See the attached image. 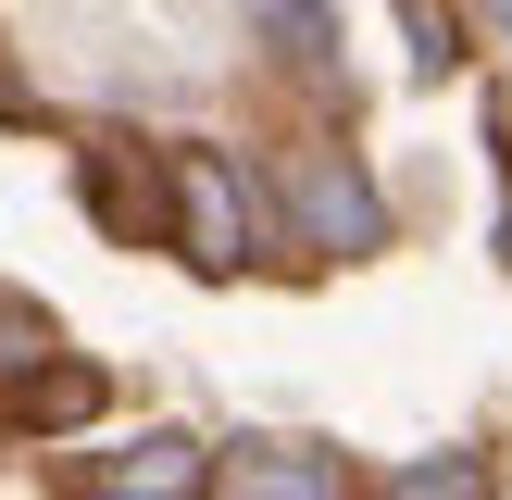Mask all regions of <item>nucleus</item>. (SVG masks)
I'll use <instances>...</instances> for the list:
<instances>
[{"instance_id": "f257e3e1", "label": "nucleus", "mask_w": 512, "mask_h": 500, "mask_svg": "<svg viewBox=\"0 0 512 500\" xmlns=\"http://www.w3.org/2000/svg\"><path fill=\"white\" fill-rule=\"evenodd\" d=\"M163 175H175V250H188L200 275H238L250 263V225H263V188H250L213 138H175Z\"/></svg>"}, {"instance_id": "f03ea898", "label": "nucleus", "mask_w": 512, "mask_h": 500, "mask_svg": "<svg viewBox=\"0 0 512 500\" xmlns=\"http://www.w3.org/2000/svg\"><path fill=\"white\" fill-rule=\"evenodd\" d=\"M213 475H225V450H213V438H188V425H150V438L75 450L63 488H75V500H213Z\"/></svg>"}, {"instance_id": "7ed1b4c3", "label": "nucleus", "mask_w": 512, "mask_h": 500, "mask_svg": "<svg viewBox=\"0 0 512 500\" xmlns=\"http://www.w3.org/2000/svg\"><path fill=\"white\" fill-rule=\"evenodd\" d=\"M288 238L300 250H375L388 238V200L350 150H288Z\"/></svg>"}, {"instance_id": "20e7f679", "label": "nucleus", "mask_w": 512, "mask_h": 500, "mask_svg": "<svg viewBox=\"0 0 512 500\" xmlns=\"http://www.w3.org/2000/svg\"><path fill=\"white\" fill-rule=\"evenodd\" d=\"M75 188H88V213L113 225L125 250H150V238H175V175L150 163V150H125V138H100V150H75Z\"/></svg>"}, {"instance_id": "39448f33", "label": "nucleus", "mask_w": 512, "mask_h": 500, "mask_svg": "<svg viewBox=\"0 0 512 500\" xmlns=\"http://www.w3.org/2000/svg\"><path fill=\"white\" fill-rule=\"evenodd\" d=\"M213 500H350V463L313 438H238L213 475Z\"/></svg>"}, {"instance_id": "423d86ee", "label": "nucleus", "mask_w": 512, "mask_h": 500, "mask_svg": "<svg viewBox=\"0 0 512 500\" xmlns=\"http://www.w3.org/2000/svg\"><path fill=\"white\" fill-rule=\"evenodd\" d=\"M100 400H113V388H100V363H75V350H63V363L13 375V388H0V413H13L25 438H75V425H100Z\"/></svg>"}, {"instance_id": "0eeeda50", "label": "nucleus", "mask_w": 512, "mask_h": 500, "mask_svg": "<svg viewBox=\"0 0 512 500\" xmlns=\"http://www.w3.org/2000/svg\"><path fill=\"white\" fill-rule=\"evenodd\" d=\"M388 500H488V463H475V450H450V463H400Z\"/></svg>"}, {"instance_id": "6e6552de", "label": "nucleus", "mask_w": 512, "mask_h": 500, "mask_svg": "<svg viewBox=\"0 0 512 500\" xmlns=\"http://www.w3.org/2000/svg\"><path fill=\"white\" fill-rule=\"evenodd\" d=\"M263 13H275V25H288V38H300V50H313V63H325V50H338V0H263Z\"/></svg>"}, {"instance_id": "1a4fd4ad", "label": "nucleus", "mask_w": 512, "mask_h": 500, "mask_svg": "<svg viewBox=\"0 0 512 500\" xmlns=\"http://www.w3.org/2000/svg\"><path fill=\"white\" fill-rule=\"evenodd\" d=\"M0 125H38V88L13 75V50H0Z\"/></svg>"}]
</instances>
